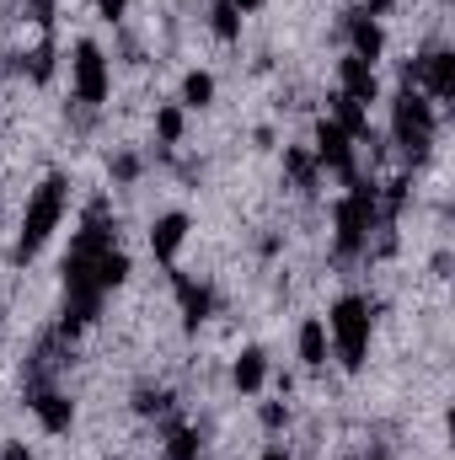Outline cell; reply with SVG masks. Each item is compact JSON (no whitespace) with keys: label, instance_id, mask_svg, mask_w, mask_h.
Masks as SVG:
<instances>
[{"label":"cell","instance_id":"cell-32","mask_svg":"<svg viewBox=\"0 0 455 460\" xmlns=\"http://www.w3.org/2000/svg\"><path fill=\"white\" fill-rule=\"evenodd\" d=\"M386 5H391V0H370V16H375V11H386Z\"/></svg>","mask_w":455,"mask_h":460},{"label":"cell","instance_id":"cell-24","mask_svg":"<svg viewBox=\"0 0 455 460\" xmlns=\"http://www.w3.org/2000/svg\"><path fill=\"white\" fill-rule=\"evenodd\" d=\"M156 134H161L166 145H177V139H183V108H161V113H156Z\"/></svg>","mask_w":455,"mask_h":460},{"label":"cell","instance_id":"cell-27","mask_svg":"<svg viewBox=\"0 0 455 460\" xmlns=\"http://www.w3.org/2000/svg\"><path fill=\"white\" fill-rule=\"evenodd\" d=\"M284 418H290L284 402H268V407H263V429H284Z\"/></svg>","mask_w":455,"mask_h":460},{"label":"cell","instance_id":"cell-4","mask_svg":"<svg viewBox=\"0 0 455 460\" xmlns=\"http://www.w3.org/2000/svg\"><path fill=\"white\" fill-rule=\"evenodd\" d=\"M375 215H380V193H375L370 182H353V193L338 204V252L343 257H353V252L370 241Z\"/></svg>","mask_w":455,"mask_h":460},{"label":"cell","instance_id":"cell-3","mask_svg":"<svg viewBox=\"0 0 455 460\" xmlns=\"http://www.w3.org/2000/svg\"><path fill=\"white\" fill-rule=\"evenodd\" d=\"M391 134H397V145H402L413 161H424L429 145H434V102H424L413 86L397 92V102H391Z\"/></svg>","mask_w":455,"mask_h":460},{"label":"cell","instance_id":"cell-10","mask_svg":"<svg viewBox=\"0 0 455 460\" xmlns=\"http://www.w3.org/2000/svg\"><path fill=\"white\" fill-rule=\"evenodd\" d=\"M177 300H183V327H188V332H199V327L210 322V311H215V295H210L204 284L183 279V273H177Z\"/></svg>","mask_w":455,"mask_h":460},{"label":"cell","instance_id":"cell-34","mask_svg":"<svg viewBox=\"0 0 455 460\" xmlns=\"http://www.w3.org/2000/svg\"><path fill=\"white\" fill-rule=\"evenodd\" d=\"M375 460H386V456H375Z\"/></svg>","mask_w":455,"mask_h":460},{"label":"cell","instance_id":"cell-31","mask_svg":"<svg viewBox=\"0 0 455 460\" xmlns=\"http://www.w3.org/2000/svg\"><path fill=\"white\" fill-rule=\"evenodd\" d=\"M230 5H236V11H257L263 0H230Z\"/></svg>","mask_w":455,"mask_h":460},{"label":"cell","instance_id":"cell-23","mask_svg":"<svg viewBox=\"0 0 455 460\" xmlns=\"http://www.w3.org/2000/svg\"><path fill=\"white\" fill-rule=\"evenodd\" d=\"M166 407H172V391H150V385L134 391V412H139V418H156V412H166Z\"/></svg>","mask_w":455,"mask_h":460},{"label":"cell","instance_id":"cell-29","mask_svg":"<svg viewBox=\"0 0 455 460\" xmlns=\"http://www.w3.org/2000/svg\"><path fill=\"white\" fill-rule=\"evenodd\" d=\"M123 5H129V0H97V11H103L108 22H118V16H123Z\"/></svg>","mask_w":455,"mask_h":460},{"label":"cell","instance_id":"cell-22","mask_svg":"<svg viewBox=\"0 0 455 460\" xmlns=\"http://www.w3.org/2000/svg\"><path fill=\"white\" fill-rule=\"evenodd\" d=\"M166 460H204L199 456V434H193V429H177V434L166 439Z\"/></svg>","mask_w":455,"mask_h":460},{"label":"cell","instance_id":"cell-21","mask_svg":"<svg viewBox=\"0 0 455 460\" xmlns=\"http://www.w3.org/2000/svg\"><path fill=\"white\" fill-rule=\"evenodd\" d=\"M22 70H27L32 81H49V75H54V43H38V49L22 59Z\"/></svg>","mask_w":455,"mask_h":460},{"label":"cell","instance_id":"cell-5","mask_svg":"<svg viewBox=\"0 0 455 460\" xmlns=\"http://www.w3.org/2000/svg\"><path fill=\"white\" fill-rule=\"evenodd\" d=\"M333 338H338V353L348 369L364 364V348H370V300L359 295H343L333 305Z\"/></svg>","mask_w":455,"mask_h":460},{"label":"cell","instance_id":"cell-16","mask_svg":"<svg viewBox=\"0 0 455 460\" xmlns=\"http://www.w3.org/2000/svg\"><path fill=\"white\" fill-rule=\"evenodd\" d=\"M300 358H306L311 369L327 364V327H322V322H306V327H300Z\"/></svg>","mask_w":455,"mask_h":460},{"label":"cell","instance_id":"cell-28","mask_svg":"<svg viewBox=\"0 0 455 460\" xmlns=\"http://www.w3.org/2000/svg\"><path fill=\"white\" fill-rule=\"evenodd\" d=\"M113 177H118V182L139 177V161H134V155H118V161H113Z\"/></svg>","mask_w":455,"mask_h":460},{"label":"cell","instance_id":"cell-19","mask_svg":"<svg viewBox=\"0 0 455 460\" xmlns=\"http://www.w3.org/2000/svg\"><path fill=\"white\" fill-rule=\"evenodd\" d=\"M210 97H215V81H210L204 70H193V75L183 81V102H188V108H210Z\"/></svg>","mask_w":455,"mask_h":460},{"label":"cell","instance_id":"cell-7","mask_svg":"<svg viewBox=\"0 0 455 460\" xmlns=\"http://www.w3.org/2000/svg\"><path fill=\"white\" fill-rule=\"evenodd\" d=\"M317 161H322V166H333L338 177L353 182V139L343 134L333 118H322V128H317Z\"/></svg>","mask_w":455,"mask_h":460},{"label":"cell","instance_id":"cell-1","mask_svg":"<svg viewBox=\"0 0 455 460\" xmlns=\"http://www.w3.org/2000/svg\"><path fill=\"white\" fill-rule=\"evenodd\" d=\"M103 252H113V226H108V199H97L92 209H86V230L70 241V252H65V338L70 332H81L97 311H103V284H97V262H103Z\"/></svg>","mask_w":455,"mask_h":460},{"label":"cell","instance_id":"cell-9","mask_svg":"<svg viewBox=\"0 0 455 460\" xmlns=\"http://www.w3.org/2000/svg\"><path fill=\"white\" fill-rule=\"evenodd\" d=\"M338 81H343V97H353L359 108H370L375 97H380V81H375V65H364V59H343L338 65Z\"/></svg>","mask_w":455,"mask_h":460},{"label":"cell","instance_id":"cell-20","mask_svg":"<svg viewBox=\"0 0 455 460\" xmlns=\"http://www.w3.org/2000/svg\"><path fill=\"white\" fill-rule=\"evenodd\" d=\"M210 16H215V32H220L226 43H236V38H241V11H236L230 0H215V11H210Z\"/></svg>","mask_w":455,"mask_h":460},{"label":"cell","instance_id":"cell-30","mask_svg":"<svg viewBox=\"0 0 455 460\" xmlns=\"http://www.w3.org/2000/svg\"><path fill=\"white\" fill-rule=\"evenodd\" d=\"M0 460H32V456H27V445H5V450H0Z\"/></svg>","mask_w":455,"mask_h":460},{"label":"cell","instance_id":"cell-13","mask_svg":"<svg viewBox=\"0 0 455 460\" xmlns=\"http://www.w3.org/2000/svg\"><path fill=\"white\" fill-rule=\"evenodd\" d=\"M348 38H353V59H364V65H375V59H380V27H375L364 11H353V16H348Z\"/></svg>","mask_w":455,"mask_h":460},{"label":"cell","instance_id":"cell-26","mask_svg":"<svg viewBox=\"0 0 455 460\" xmlns=\"http://www.w3.org/2000/svg\"><path fill=\"white\" fill-rule=\"evenodd\" d=\"M402 204H407V182H391V188H386V215H397Z\"/></svg>","mask_w":455,"mask_h":460},{"label":"cell","instance_id":"cell-17","mask_svg":"<svg viewBox=\"0 0 455 460\" xmlns=\"http://www.w3.org/2000/svg\"><path fill=\"white\" fill-rule=\"evenodd\" d=\"M284 166H290V177H295V188H317V161L306 155V150H284Z\"/></svg>","mask_w":455,"mask_h":460},{"label":"cell","instance_id":"cell-8","mask_svg":"<svg viewBox=\"0 0 455 460\" xmlns=\"http://www.w3.org/2000/svg\"><path fill=\"white\" fill-rule=\"evenodd\" d=\"M418 81L434 92V102H451L455 97V54L451 49H429L418 59Z\"/></svg>","mask_w":455,"mask_h":460},{"label":"cell","instance_id":"cell-14","mask_svg":"<svg viewBox=\"0 0 455 460\" xmlns=\"http://www.w3.org/2000/svg\"><path fill=\"white\" fill-rule=\"evenodd\" d=\"M333 123H338L348 139H370V113H364L353 97H343V92L333 97Z\"/></svg>","mask_w":455,"mask_h":460},{"label":"cell","instance_id":"cell-6","mask_svg":"<svg viewBox=\"0 0 455 460\" xmlns=\"http://www.w3.org/2000/svg\"><path fill=\"white\" fill-rule=\"evenodd\" d=\"M76 97L92 108L108 97V59L97 43H76Z\"/></svg>","mask_w":455,"mask_h":460},{"label":"cell","instance_id":"cell-33","mask_svg":"<svg viewBox=\"0 0 455 460\" xmlns=\"http://www.w3.org/2000/svg\"><path fill=\"white\" fill-rule=\"evenodd\" d=\"M263 460H290V456H284V450H268V456H263Z\"/></svg>","mask_w":455,"mask_h":460},{"label":"cell","instance_id":"cell-2","mask_svg":"<svg viewBox=\"0 0 455 460\" xmlns=\"http://www.w3.org/2000/svg\"><path fill=\"white\" fill-rule=\"evenodd\" d=\"M65 188H70L65 177H43V188L27 199V215H22V241H16V257H22V262H27V257H32V252L54 235V226H59V220H65V199H70Z\"/></svg>","mask_w":455,"mask_h":460},{"label":"cell","instance_id":"cell-12","mask_svg":"<svg viewBox=\"0 0 455 460\" xmlns=\"http://www.w3.org/2000/svg\"><path fill=\"white\" fill-rule=\"evenodd\" d=\"M183 241H188V215H161V220L150 226V252H156L161 262H172Z\"/></svg>","mask_w":455,"mask_h":460},{"label":"cell","instance_id":"cell-11","mask_svg":"<svg viewBox=\"0 0 455 460\" xmlns=\"http://www.w3.org/2000/svg\"><path fill=\"white\" fill-rule=\"evenodd\" d=\"M32 412H38V423H43L49 434H65L70 418H76L70 396H59V391H32Z\"/></svg>","mask_w":455,"mask_h":460},{"label":"cell","instance_id":"cell-18","mask_svg":"<svg viewBox=\"0 0 455 460\" xmlns=\"http://www.w3.org/2000/svg\"><path fill=\"white\" fill-rule=\"evenodd\" d=\"M123 279H129V257H123V252H103V262H97V284H103V289H113V284H123Z\"/></svg>","mask_w":455,"mask_h":460},{"label":"cell","instance_id":"cell-25","mask_svg":"<svg viewBox=\"0 0 455 460\" xmlns=\"http://www.w3.org/2000/svg\"><path fill=\"white\" fill-rule=\"evenodd\" d=\"M27 11H32L38 27H54V0H27Z\"/></svg>","mask_w":455,"mask_h":460},{"label":"cell","instance_id":"cell-15","mask_svg":"<svg viewBox=\"0 0 455 460\" xmlns=\"http://www.w3.org/2000/svg\"><path fill=\"white\" fill-rule=\"evenodd\" d=\"M263 375H268V358H263V348H246L241 358H236V391H257L263 385Z\"/></svg>","mask_w":455,"mask_h":460}]
</instances>
